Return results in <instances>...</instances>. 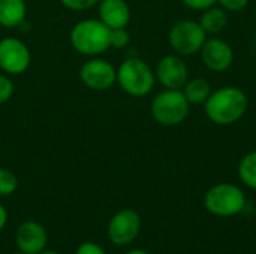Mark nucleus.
Masks as SVG:
<instances>
[{"label":"nucleus","instance_id":"ddd939ff","mask_svg":"<svg viewBox=\"0 0 256 254\" xmlns=\"http://www.w3.org/2000/svg\"><path fill=\"white\" fill-rule=\"evenodd\" d=\"M99 19L108 28H128L132 19V10L126 0H100Z\"/></svg>","mask_w":256,"mask_h":254},{"label":"nucleus","instance_id":"f257e3e1","mask_svg":"<svg viewBox=\"0 0 256 254\" xmlns=\"http://www.w3.org/2000/svg\"><path fill=\"white\" fill-rule=\"evenodd\" d=\"M248 108V94L240 87L234 85H226L212 91L210 97L204 103L206 115L218 126H232L238 123L246 115Z\"/></svg>","mask_w":256,"mask_h":254},{"label":"nucleus","instance_id":"9b49d317","mask_svg":"<svg viewBox=\"0 0 256 254\" xmlns=\"http://www.w3.org/2000/svg\"><path fill=\"white\" fill-rule=\"evenodd\" d=\"M201 60L206 67L214 73H224L231 69L234 63L232 46L219 37H210L201 48Z\"/></svg>","mask_w":256,"mask_h":254},{"label":"nucleus","instance_id":"9d476101","mask_svg":"<svg viewBox=\"0 0 256 254\" xmlns=\"http://www.w3.org/2000/svg\"><path fill=\"white\" fill-rule=\"evenodd\" d=\"M156 81L168 90H183L189 81V67L180 55H165L159 60L156 70Z\"/></svg>","mask_w":256,"mask_h":254},{"label":"nucleus","instance_id":"f3484780","mask_svg":"<svg viewBox=\"0 0 256 254\" xmlns=\"http://www.w3.org/2000/svg\"><path fill=\"white\" fill-rule=\"evenodd\" d=\"M238 177L248 187L256 190V150L248 153L238 165Z\"/></svg>","mask_w":256,"mask_h":254},{"label":"nucleus","instance_id":"2eb2a0df","mask_svg":"<svg viewBox=\"0 0 256 254\" xmlns=\"http://www.w3.org/2000/svg\"><path fill=\"white\" fill-rule=\"evenodd\" d=\"M202 12L200 24L207 34H218L228 25V13L225 9L212 6Z\"/></svg>","mask_w":256,"mask_h":254},{"label":"nucleus","instance_id":"dca6fc26","mask_svg":"<svg viewBox=\"0 0 256 254\" xmlns=\"http://www.w3.org/2000/svg\"><path fill=\"white\" fill-rule=\"evenodd\" d=\"M190 105H204L212 94V84L204 78L189 79L182 90Z\"/></svg>","mask_w":256,"mask_h":254},{"label":"nucleus","instance_id":"f03ea898","mask_svg":"<svg viewBox=\"0 0 256 254\" xmlns=\"http://www.w3.org/2000/svg\"><path fill=\"white\" fill-rule=\"evenodd\" d=\"M72 48L86 57H99L105 54L110 46V28L94 18L78 21L70 30Z\"/></svg>","mask_w":256,"mask_h":254},{"label":"nucleus","instance_id":"7ed1b4c3","mask_svg":"<svg viewBox=\"0 0 256 254\" xmlns=\"http://www.w3.org/2000/svg\"><path fill=\"white\" fill-rule=\"evenodd\" d=\"M117 84L126 94L144 97L153 91L156 75L147 61L138 57H129L117 67Z\"/></svg>","mask_w":256,"mask_h":254},{"label":"nucleus","instance_id":"aec40b11","mask_svg":"<svg viewBox=\"0 0 256 254\" xmlns=\"http://www.w3.org/2000/svg\"><path fill=\"white\" fill-rule=\"evenodd\" d=\"M14 93H15V87L10 76L6 73L0 75V105L8 103L12 99Z\"/></svg>","mask_w":256,"mask_h":254},{"label":"nucleus","instance_id":"4468645a","mask_svg":"<svg viewBox=\"0 0 256 254\" xmlns=\"http://www.w3.org/2000/svg\"><path fill=\"white\" fill-rule=\"evenodd\" d=\"M27 16L26 0H0V25L4 28L20 27Z\"/></svg>","mask_w":256,"mask_h":254},{"label":"nucleus","instance_id":"f8f14e48","mask_svg":"<svg viewBox=\"0 0 256 254\" xmlns=\"http://www.w3.org/2000/svg\"><path fill=\"white\" fill-rule=\"evenodd\" d=\"M15 243L21 253L39 254L46 249L48 232L42 223L36 220H27L18 226L15 234Z\"/></svg>","mask_w":256,"mask_h":254},{"label":"nucleus","instance_id":"4be33fe9","mask_svg":"<svg viewBox=\"0 0 256 254\" xmlns=\"http://www.w3.org/2000/svg\"><path fill=\"white\" fill-rule=\"evenodd\" d=\"M75 254H108L105 252V249L98 244V243H93V241H86L82 244L78 246Z\"/></svg>","mask_w":256,"mask_h":254},{"label":"nucleus","instance_id":"bb28decb","mask_svg":"<svg viewBox=\"0 0 256 254\" xmlns=\"http://www.w3.org/2000/svg\"><path fill=\"white\" fill-rule=\"evenodd\" d=\"M39 254H60V253H57L56 250H51V249H45V250H42Z\"/></svg>","mask_w":256,"mask_h":254},{"label":"nucleus","instance_id":"6ab92c4d","mask_svg":"<svg viewBox=\"0 0 256 254\" xmlns=\"http://www.w3.org/2000/svg\"><path fill=\"white\" fill-rule=\"evenodd\" d=\"M130 34L128 28H110V46L116 49H123L129 46Z\"/></svg>","mask_w":256,"mask_h":254},{"label":"nucleus","instance_id":"a211bd4d","mask_svg":"<svg viewBox=\"0 0 256 254\" xmlns=\"http://www.w3.org/2000/svg\"><path fill=\"white\" fill-rule=\"evenodd\" d=\"M18 189V178L16 175L6 169L0 168V196H10Z\"/></svg>","mask_w":256,"mask_h":254},{"label":"nucleus","instance_id":"393cba45","mask_svg":"<svg viewBox=\"0 0 256 254\" xmlns=\"http://www.w3.org/2000/svg\"><path fill=\"white\" fill-rule=\"evenodd\" d=\"M6 223H8V210L0 204V232L4 229Z\"/></svg>","mask_w":256,"mask_h":254},{"label":"nucleus","instance_id":"412c9836","mask_svg":"<svg viewBox=\"0 0 256 254\" xmlns=\"http://www.w3.org/2000/svg\"><path fill=\"white\" fill-rule=\"evenodd\" d=\"M99 1H100V0H60V3H62L64 7H68V9H70V10H76V12L92 9V7H94L96 4H99Z\"/></svg>","mask_w":256,"mask_h":254},{"label":"nucleus","instance_id":"a878e982","mask_svg":"<svg viewBox=\"0 0 256 254\" xmlns=\"http://www.w3.org/2000/svg\"><path fill=\"white\" fill-rule=\"evenodd\" d=\"M124 254H150L148 252H146V250H142V249H132V250H129L128 253Z\"/></svg>","mask_w":256,"mask_h":254},{"label":"nucleus","instance_id":"6e6552de","mask_svg":"<svg viewBox=\"0 0 256 254\" xmlns=\"http://www.w3.org/2000/svg\"><path fill=\"white\" fill-rule=\"evenodd\" d=\"M141 216L132 208L117 211L108 223V238L116 246L132 244L141 232Z\"/></svg>","mask_w":256,"mask_h":254},{"label":"nucleus","instance_id":"0eeeda50","mask_svg":"<svg viewBox=\"0 0 256 254\" xmlns=\"http://www.w3.org/2000/svg\"><path fill=\"white\" fill-rule=\"evenodd\" d=\"M32 63V52L27 43L18 37L0 40V70L9 76L22 75Z\"/></svg>","mask_w":256,"mask_h":254},{"label":"nucleus","instance_id":"20e7f679","mask_svg":"<svg viewBox=\"0 0 256 254\" xmlns=\"http://www.w3.org/2000/svg\"><path fill=\"white\" fill-rule=\"evenodd\" d=\"M204 207L216 217H234L244 210L246 195L243 189L232 183H220L207 190Z\"/></svg>","mask_w":256,"mask_h":254},{"label":"nucleus","instance_id":"cd10ccee","mask_svg":"<svg viewBox=\"0 0 256 254\" xmlns=\"http://www.w3.org/2000/svg\"><path fill=\"white\" fill-rule=\"evenodd\" d=\"M14 254H24V253H21V252H18V253H14Z\"/></svg>","mask_w":256,"mask_h":254},{"label":"nucleus","instance_id":"5701e85b","mask_svg":"<svg viewBox=\"0 0 256 254\" xmlns=\"http://www.w3.org/2000/svg\"><path fill=\"white\" fill-rule=\"evenodd\" d=\"M218 3L226 12H240L249 4V0H218Z\"/></svg>","mask_w":256,"mask_h":254},{"label":"nucleus","instance_id":"423d86ee","mask_svg":"<svg viewBox=\"0 0 256 254\" xmlns=\"http://www.w3.org/2000/svg\"><path fill=\"white\" fill-rule=\"evenodd\" d=\"M168 40L177 55H194L201 51L207 40V33L200 22L183 19L172 25Z\"/></svg>","mask_w":256,"mask_h":254},{"label":"nucleus","instance_id":"39448f33","mask_svg":"<svg viewBox=\"0 0 256 254\" xmlns=\"http://www.w3.org/2000/svg\"><path fill=\"white\" fill-rule=\"evenodd\" d=\"M150 111L156 123L172 127L182 124L188 118L190 112V103L188 102L182 90L165 88L152 100Z\"/></svg>","mask_w":256,"mask_h":254},{"label":"nucleus","instance_id":"1a4fd4ad","mask_svg":"<svg viewBox=\"0 0 256 254\" xmlns=\"http://www.w3.org/2000/svg\"><path fill=\"white\" fill-rule=\"evenodd\" d=\"M80 78L87 88L105 91L117 82V69L105 58L90 57V60L81 66Z\"/></svg>","mask_w":256,"mask_h":254},{"label":"nucleus","instance_id":"b1692460","mask_svg":"<svg viewBox=\"0 0 256 254\" xmlns=\"http://www.w3.org/2000/svg\"><path fill=\"white\" fill-rule=\"evenodd\" d=\"M182 3L192 10H206L212 6H216L218 0H182Z\"/></svg>","mask_w":256,"mask_h":254}]
</instances>
